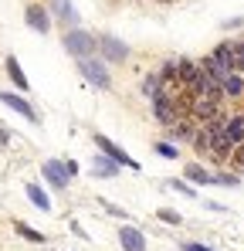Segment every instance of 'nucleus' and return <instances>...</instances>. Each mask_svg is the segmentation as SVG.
Here are the masks:
<instances>
[{"label": "nucleus", "mask_w": 244, "mask_h": 251, "mask_svg": "<svg viewBox=\"0 0 244 251\" xmlns=\"http://www.w3.org/2000/svg\"><path fill=\"white\" fill-rule=\"evenodd\" d=\"M65 51L78 61V58H92L95 51H98V41L92 38V34H85V31H68L65 34Z\"/></svg>", "instance_id": "1"}, {"label": "nucleus", "mask_w": 244, "mask_h": 251, "mask_svg": "<svg viewBox=\"0 0 244 251\" xmlns=\"http://www.w3.org/2000/svg\"><path fill=\"white\" fill-rule=\"evenodd\" d=\"M220 116H224V112H220V102L194 95V105H190V119H194L197 126H207V123H214V119H220Z\"/></svg>", "instance_id": "2"}, {"label": "nucleus", "mask_w": 244, "mask_h": 251, "mask_svg": "<svg viewBox=\"0 0 244 251\" xmlns=\"http://www.w3.org/2000/svg\"><path fill=\"white\" fill-rule=\"evenodd\" d=\"M176 82L183 92L194 95V88L200 82V61H190V58H176Z\"/></svg>", "instance_id": "3"}, {"label": "nucleus", "mask_w": 244, "mask_h": 251, "mask_svg": "<svg viewBox=\"0 0 244 251\" xmlns=\"http://www.w3.org/2000/svg\"><path fill=\"white\" fill-rule=\"evenodd\" d=\"M153 116H156L163 126H176L180 123V112H176V105H173V95L153 92Z\"/></svg>", "instance_id": "4"}, {"label": "nucleus", "mask_w": 244, "mask_h": 251, "mask_svg": "<svg viewBox=\"0 0 244 251\" xmlns=\"http://www.w3.org/2000/svg\"><path fill=\"white\" fill-rule=\"evenodd\" d=\"M78 72L85 75V82L98 85V88H109V72H105V65L102 61H95V58H78Z\"/></svg>", "instance_id": "5"}, {"label": "nucleus", "mask_w": 244, "mask_h": 251, "mask_svg": "<svg viewBox=\"0 0 244 251\" xmlns=\"http://www.w3.org/2000/svg\"><path fill=\"white\" fill-rule=\"evenodd\" d=\"M44 176H48V183L54 187V190H65L68 187V180H72V173H68V167L61 163V160H44Z\"/></svg>", "instance_id": "6"}, {"label": "nucleus", "mask_w": 244, "mask_h": 251, "mask_svg": "<svg viewBox=\"0 0 244 251\" xmlns=\"http://www.w3.org/2000/svg\"><path fill=\"white\" fill-rule=\"evenodd\" d=\"M95 143H98V150H102V153H105V156H112V160H116V163H119V167L139 170V163H136V160H129V153H122V146H116V143H112V139H109V136H102V132H98V136H95Z\"/></svg>", "instance_id": "7"}, {"label": "nucleus", "mask_w": 244, "mask_h": 251, "mask_svg": "<svg viewBox=\"0 0 244 251\" xmlns=\"http://www.w3.org/2000/svg\"><path fill=\"white\" fill-rule=\"evenodd\" d=\"M98 51H102L109 61H125V58H129V48H125L119 38H112V34H102V38H98Z\"/></svg>", "instance_id": "8"}, {"label": "nucleus", "mask_w": 244, "mask_h": 251, "mask_svg": "<svg viewBox=\"0 0 244 251\" xmlns=\"http://www.w3.org/2000/svg\"><path fill=\"white\" fill-rule=\"evenodd\" d=\"M0 102H3V105H10L14 112H21V116H24L27 123H38V112L31 109V102H27V99L14 95V92H0Z\"/></svg>", "instance_id": "9"}, {"label": "nucleus", "mask_w": 244, "mask_h": 251, "mask_svg": "<svg viewBox=\"0 0 244 251\" xmlns=\"http://www.w3.org/2000/svg\"><path fill=\"white\" fill-rule=\"evenodd\" d=\"M27 27L38 31V34H48V31H51V14H48L41 3H31V7H27Z\"/></svg>", "instance_id": "10"}, {"label": "nucleus", "mask_w": 244, "mask_h": 251, "mask_svg": "<svg viewBox=\"0 0 244 251\" xmlns=\"http://www.w3.org/2000/svg\"><path fill=\"white\" fill-rule=\"evenodd\" d=\"M119 245L125 251H146V238H143V231H139V227L125 224V227L119 231Z\"/></svg>", "instance_id": "11"}, {"label": "nucleus", "mask_w": 244, "mask_h": 251, "mask_svg": "<svg viewBox=\"0 0 244 251\" xmlns=\"http://www.w3.org/2000/svg\"><path fill=\"white\" fill-rule=\"evenodd\" d=\"M92 173H95L98 180H102V176H116V173H119V163H116L112 156L98 153V156H95V163H92Z\"/></svg>", "instance_id": "12"}, {"label": "nucleus", "mask_w": 244, "mask_h": 251, "mask_svg": "<svg viewBox=\"0 0 244 251\" xmlns=\"http://www.w3.org/2000/svg\"><path fill=\"white\" fill-rule=\"evenodd\" d=\"M194 136H197V132H194V119H180V123L170 129V139H173V143H180V139H183V143H194Z\"/></svg>", "instance_id": "13"}, {"label": "nucleus", "mask_w": 244, "mask_h": 251, "mask_svg": "<svg viewBox=\"0 0 244 251\" xmlns=\"http://www.w3.org/2000/svg\"><path fill=\"white\" fill-rule=\"evenodd\" d=\"M241 92H244V75L241 72H231L224 78V99H241Z\"/></svg>", "instance_id": "14"}, {"label": "nucleus", "mask_w": 244, "mask_h": 251, "mask_svg": "<svg viewBox=\"0 0 244 251\" xmlns=\"http://www.w3.org/2000/svg\"><path fill=\"white\" fill-rule=\"evenodd\" d=\"M27 197H31V204H34L38 210H44V214L51 210V197H48V194L41 190L38 183H27Z\"/></svg>", "instance_id": "15"}, {"label": "nucleus", "mask_w": 244, "mask_h": 251, "mask_svg": "<svg viewBox=\"0 0 244 251\" xmlns=\"http://www.w3.org/2000/svg\"><path fill=\"white\" fill-rule=\"evenodd\" d=\"M7 75H10V82L17 85L21 92H27V88H31L27 78H24V72H21V61H17V58H7Z\"/></svg>", "instance_id": "16"}, {"label": "nucleus", "mask_w": 244, "mask_h": 251, "mask_svg": "<svg viewBox=\"0 0 244 251\" xmlns=\"http://www.w3.org/2000/svg\"><path fill=\"white\" fill-rule=\"evenodd\" d=\"M227 136L234 139V146L244 143V116H227Z\"/></svg>", "instance_id": "17"}, {"label": "nucleus", "mask_w": 244, "mask_h": 251, "mask_svg": "<svg viewBox=\"0 0 244 251\" xmlns=\"http://www.w3.org/2000/svg\"><path fill=\"white\" fill-rule=\"evenodd\" d=\"M54 10H58V17H61V21L68 24V31H72V27L78 24V14L72 10V3H68V0H54Z\"/></svg>", "instance_id": "18"}, {"label": "nucleus", "mask_w": 244, "mask_h": 251, "mask_svg": "<svg viewBox=\"0 0 244 251\" xmlns=\"http://www.w3.org/2000/svg\"><path fill=\"white\" fill-rule=\"evenodd\" d=\"M183 176H187V180H194V183H210V173H207V170L200 167V163H190V167L183 170Z\"/></svg>", "instance_id": "19"}, {"label": "nucleus", "mask_w": 244, "mask_h": 251, "mask_svg": "<svg viewBox=\"0 0 244 251\" xmlns=\"http://www.w3.org/2000/svg\"><path fill=\"white\" fill-rule=\"evenodd\" d=\"M14 231H17L21 238H27V241H34V245H44V234H41V231H34L31 224H24V221H17V224H14Z\"/></svg>", "instance_id": "20"}, {"label": "nucleus", "mask_w": 244, "mask_h": 251, "mask_svg": "<svg viewBox=\"0 0 244 251\" xmlns=\"http://www.w3.org/2000/svg\"><path fill=\"white\" fill-rule=\"evenodd\" d=\"M210 183H220V187H238L241 180H238L234 173H214V176H210Z\"/></svg>", "instance_id": "21"}, {"label": "nucleus", "mask_w": 244, "mask_h": 251, "mask_svg": "<svg viewBox=\"0 0 244 251\" xmlns=\"http://www.w3.org/2000/svg\"><path fill=\"white\" fill-rule=\"evenodd\" d=\"M156 153H160L163 160H176L180 153H176V146L173 143H156Z\"/></svg>", "instance_id": "22"}, {"label": "nucleus", "mask_w": 244, "mask_h": 251, "mask_svg": "<svg viewBox=\"0 0 244 251\" xmlns=\"http://www.w3.org/2000/svg\"><path fill=\"white\" fill-rule=\"evenodd\" d=\"M156 217H160V221H166V224H180V214H176V210H156Z\"/></svg>", "instance_id": "23"}, {"label": "nucleus", "mask_w": 244, "mask_h": 251, "mask_svg": "<svg viewBox=\"0 0 244 251\" xmlns=\"http://www.w3.org/2000/svg\"><path fill=\"white\" fill-rule=\"evenodd\" d=\"M170 187H173V190H180L183 197H194V187H187L183 180H170Z\"/></svg>", "instance_id": "24"}, {"label": "nucleus", "mask_w": 244, "mask_h": 251, "mask_svg": "<svg viewBox=\"0 0 244 251\" xmlns=\"http://www.w3.org/2000/svg\"><path fill=\"white\" fill-rule=\"evenodd\" d=\"M231 160H234V167H238V170L244 173V143L238 146V150H234V156H231Z\"/></svg>", "instance_id": "25"}, {"label": "nucleus", "mask_w": 244, "mask_h": 251, "mask_svg": "<svg viewBox=\"0 0 244 251\" xmlns=\"http://www.w3.org/2000/svg\"><path fill=\"white\" fill-rule=\"evenodd\" d=\"M102 207L109 210V214H116V217H125V210H122V207H116V204H109V201H102Z\"/></svg>", "instance_id": "26"}, {"label": "nucleus", "mask_w": 244, "mask_h": 251, "mask_svg": "<svg viewBox=\"0 0 244 251\" xmlns=\"http://www.w3.org/2000/svg\"><path fill=\"white\" fill-rule=\"evenodd\" d=\"M180 248L183 251H210L207 245H194V241H187V245H180Z\"/></svg>", "instance_id": "27"}, {"label": "nucleus", "mask_w": 244, "mask_h": 251, "mask_svg": "<svg viewBox=\"0 0 244 251\" xmlns=\"http://www.w3.org/2000/svg\"><path fill=\"white\" fill-rule=\"evenodd\" d=\"M72 234H78V238H92V234H85V227H81L78 221H72Z\"/></svg>", "instance_id": "28"}, {"label": "nucleus", "mask_w": 244, "mask_h": 251, "mask_svg": "<svg viewBox=\"0 0 244 251\" xmlns=\"http://www.w3.org/2000/svg\"><path fill=\"white\" fill-rule=\"evenodd\" d=\"M7 139H10V136H7V132H3V129H0V146H3V143H7Z\"/></svg>", "instance_id": "29"}, {"label": "nucleus", "mask_w": 244, "mask_h": 251, "mask_svg": "<svg viewBox=\"0 0 244 251\" xmlns=\"http://www.w3.org/2000/svg\"><path fill=\"white\" fill-rule=\"evenodd\" d=\"M241 75H244V58H241Z\"/></svg>", "instance_id": "30"}]
</instances>
